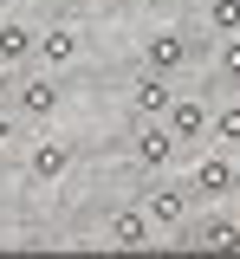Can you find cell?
<instances>
[{
    "mask_svg": "<svg viewBox=\"0 0 240 259\" xmlns=\"http://www.w3.org/2000/svg\"><path fill=\"white\" fill-rule=\"evenodd\" d=\"M130 156H137V168H149V175H163L175 156H182V143L169 136V123L163 117H137V136H130Z\"/></svg>",
    "mask_w": 240,
    "mask_h": 259,
    "instance_id": "cell-4",
    "label": "cell"
},
{
    "mask_svg": "<svg viewBox=\"0 0 240 259\" xmlns=\"http://www.w3.org/2000/svg\"><path fill=\"white\" fill-rule=\"evenodd\" d=\"M65 168H71V143L65 136H39L33 156H26V182H59Z\"/></svg>",
    "mask_w": 240,
    "mask_h": 259,
    "instance_id": "cell-9",
    "label": "cell"
},
{
    "mask_svg": "<svg viewBox=\"0 0 240 259\" xmlns=\"http://www.w3.org/2000/svg\"><path fill=\"white\" fill-rule=\"evenodd\" d=\"M214 136H221V149L240 143V91H227L221 104H214Z\"/></svg>",
    "mask_w": 240,
    "mask_h": 259,
    "instance_id": "cell-14",
    "label": "cell"
},
{
    "mask_svg": "<svg viewBox=\"0 0 240 259\" xmlns=\"http://www.w3.org/2000/svg\"><path fill=\"white\" fill-rule=\"evenodd\" d=\"M7 91H13V110L26 117V123H46L59 104H65V84H59V71H7Z\"/></svg>",
    "mask_w": 240,
    "mask_h": 259,
    "instance_id": "cell-1",
    "label": "cell"
},
{
    "mask_svg": "<svg viewBox=\"0 0 240 259\" xmlns=\"http://www.w3.org/2000/svg\"><path fill=\"white\" fill-rule=\"evenodd\" d=\"M175 97V78H163V71H137V84H130V110L137 117H163Z\"/></svg>",
    "mask_w": 240,
    "mask_h": 259,
    "instance_id": "cell-11",
    "label": "cell"
},
{
    "mask_svg": "<svg viewBox=\"0 0 240 259\" xmlns=\"http://www.w3.org/2000/svg\"><path fill=\"white\" fill-rule=\"evenodd\" d=\"M20 136H26V117L20 110H0V149H13Z\"/></svg>",
    "mask_w": 240,
    "mask_h": 259,
    "instance_id": "cell-16",
    "label": "cell"
},
{
    "mask_svg": "<svg viewBox=\"0 0 240 259\" xmlns=\"http://www.w3.org/2000/svg\"><path fill=\"white\" fill-rule=\"evenodd\" d=\"M78 52H85V32H78V26H46L39 46H33V59L46 65V71H71Z\"/></svg>",
    "mask_w": 240,
    "mask_h": 259,
    "instance_id": "cell-7",
    "label": "cell"
},
{
    "mask_svg": "<svg viewBox=\"0 0 240 259\" xmlns=\"http://www.w3.org/2000/svg\"><path fill=\"white\" fill-rule=\"evenodd\" d=\"M137 7H149V13H156V7H169V0H137Z\"/></svg>",
    "mask_w": 240,
    "mask_h": 259,
    "instance_id": "cell-17",
    "label": "cell"
},
{
    "mask_svg": "<svg viewBox=\"0 0 240 259\" xmlns=\"http://www.w3.org/2000/svg\"><path fill=\"white\" fill-rule=\"evenodd\" d=\"M188 246H208V253H240V221L234 214H208V221H188L182 227Z\"/></svg>",
    "mask_w": 240,
    "mask_h": 259,
    "instance_id": "cell-8",
    "label": "cell"
},
{
    "mask_svg": "<svg viewBox=\"0 0 240 259\" xmlns=\"http://www.w3.org/2000/svg\"><path fill=\"white\" fill-rule=\"evenodd\" d=\"M143 71H163V78H182V71H188V32H175V26L149 32V39H143Z\"/></svg>",
    "mask_w": 240,
    "mask_h": 259,
    "instance_id": "cell-6",
    "label": "cell"
},
{
    "mask_svg": "<svg viewBox=\"0 0 240 259\" xmlns=\"http://www.w3.org/2000/svg\"><path fill=\"white\" fill-rule=\"evenodd\" d=\"M188 194L195 201H227V194H240V168L227 156H202L188 168Z\"/></svg>",
    "mask_w": 240,
    "mask_h": 259,
    "instance_id": "cell-5",
    "label": "cell"
},
{
    "mask_svg": "<svg viewBox=\"0 0 240 259\" xmlns=\"http://www.w3.org/2000/svg\"><path fill=\"white\" fill-rule=\"evenodd\" d=\"M188 201H195V194H188V182H169V168H163V175L143 188L137 207L149 214V227H156V233H182V227H188Z\"/></svg>",
    "mask_w": 240,
    "mask_h": 259,
    "instance_id": "cell-2",
    "label": "cell"
},
{
    "mask_svg": "<svg viewBox=\"0 0 240 259\" xmlns=\"http://www.w3.org/2000/svg\"><path fill=\"white\" fill-rule=\"evenodd\" d=\"M208 32H214V39L240 32V0H208Z\"/></svg>",
    "mask_w": 240,
    "mask_h": 259,
    "instance_id": "cell-15",
    "label": "cell"
},
{
    "mask_svg": "<svg viewBox=\"0 0 240 259\" xmlns=\"http://www.w3.org/2000/svg\"><path fill=\"white\" fill-rule=\"evenodd\" d=\"M214 84L240 91V32H227V39L214 46Z\"/></svg>",
    "mask_w": 240,
    "mask_h": 259,
    "instance_id": "cell-13",
    "label": "cell"
},
{
    "mask_svg": "<svg viewBox=\"0 0 240 259\" xmlns=\"http://www.w3.org/2000/svg\"><path fill=\"white\" fill-rule=\"evenodd\" d=\"M0 91H7V65H0Z\"/></svg>",
    "mask_w": 240,
    "mask_h": 259,
    "instance_id": "cell-18",
    "label": "cell"
},
{
    "mask_svg": "<svg viewBox=\"0 0 240 259\" xmlns=\"http://www.w3.org/2000/svg\"><path fill=\"white\" fill-rule=\"evenodd\" d=\"M104 233H110V246H156V227H149L143 207H117L104 221Z\"/></svg>",
    "mask_w": 240,
    "mask_h": 259,
    "instance_id": "cell-12",
    "label": "cell"
},
{
    "mask_svg": "<svg viewBox=\"0 0 240 259\" xmlns=\"http://www.w3.org/2000/svg\"><path fill=\"white\" fill-rule=\"evenodd\" d=\"M33 46H39V26L0 20V65H7V71H26V65H33Z\"/></svg>",
    "mask_w": 240,
    "mask_h": 259,
    "instance_id": "cell-10",
    "label": "cell"
},
{
    "mask_svg": "<svg viewBox=\"0 0 240 259\" xmlns=\"http://www.w3.org/2000/svg\"><path fill=\"white\" fill-rule=\"evenodd\" d=\"M163 123H169V136L182 143V149H195V143H208V136H214V97L175 91L169 110H163Z\"/></svg>",
    "mask_w": 240,
    "mask_h": 259,
    "instance_id": "cell-3",
    "label": "cell"
}]
</instances>
